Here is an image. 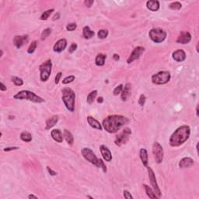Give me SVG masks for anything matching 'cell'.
Segmentation results:
<instances>
[{"label": "cell", "mask_w": 199, "mask_h": 199, "mask_svg": "<svg viewBox=\"0 0 199 199\" xmlns=\"http://www.w3.org/2000/svg\"><path fill=\"white\" fill-rule=\"evenodd\" d=\"M128 119L122 115H110L103 121V127L109 133H115L121 128L128 123Z\"/></svg>", "instance_id": "1"}, {"label": "cell", "mask_w": 199, "mask_h": 199, "mask_svg": "<svg viewBox=\"0 0 199 199\" xmlns=\"http://www.w3.org/2000/svg\"><path fill=\"white\" fill-rule=\"evenodd\" d=\"M190 134H191V128L189 126H181L176 131H174L170 138V145L173 147H178L189 139Z\"/></svg>", "instance_id": "2"}, {"label": "cell", "mask_w": 199, "mask_h": 199, "mask_svg": "<svg viewBox=\"0 0 199 199\" xmlns=\"http://www.w3.org/2000/svg\"><path fill=\"white\" fill-rule=\"evenodd\" d=\"M81 153L83 156L86 160H87L88 162H90V163L94 164L97 167L102 168L104 173L107 172V167L103 162V160L97 157V156L95 155L94 152L92 151V149H89V148H83L82 149Z\"/></svg>", "instance_id": "3"}, {"label": "cell", "mask_w": 199, "mask_h": 199, "mask_svg": "<svg viewBox=\"0 0 199 199\" xmlns=\"http://www.w3.org/2000/svg\"><path fill=\"white\" fill-rule=\"evenodd\" d=\"M75 100L76 94L70 88H65L62 90V100L66 108L71 112L75 111Z\"/></svg>", "instance_id": "4"}, {"label": "cell", "mask_w": 199, "mask_h": 199, "mask_svg": "<svg viewBox=\"0 0 199 199\" xmlns=\"http://www.w3.org/2000/svg\"><path fill=\"white\" fill-rule=\"evenodd\" d=\"M13 97L16 100H30L34 103H38V104L44 102V100L43 98L34 94V92L29 91V90H21L18 92L16 95H14Z\"/></svg>", "instance_id": "5"}, {"label": "cell", "mask_w": 199, "mask_h": 199, "mask_svg": "<svg viewBox=\"0 0 199 199\" xmlns=\"http://www.w3.org/2000/svg\"><path fill=\"white\" fill-rule=\"evenodd\" d=\"M171 75L168 71H161L152 76V82L156 85H163L170 80Z\"/></svg>", "instance_id": "6"}, {"label": "cell", "mask_w": 199, "mask_h": 199, "mask_svg": "<svg viewBox=\"0 0 199 199\" xmlns=\"http://www.w3.org/2000/svg\"><path fill=\"white\" fill-rule=\"evenodd\" d=\"M149 36L155 43H162L167 38V33L160 28H153L149 32Z\"/></svg>", "instance_id": "7"}, {"label": "cell", "mask_w": 199, "mask_h": 199, "mask_svg": "<svg viewBox=\"0 0 199 199\" xmlns=\"http://www.w3.org/2000/svg\"><path fill=\"white\" fill-rule=\"evenodd\" d=\"M52 63L51 59H48L47 61L42 63L39 67L40 69L41 75L40 78L42 82H46L49 79L51 73H52Z\"/></svg>", "instance_id": "8"}, {"label": "cell", "mask_w": 199, "mask_h": 199, "mask_svg": "<svg viewBox=\"0 0 199 199\" xmlns=\"http://www.w3.org/2000/svg\"><path fill=\"white\" fill-rule=\"evenodd\" d=\"M131 135V131L128 128H125L122 132H120L118 135H117L114 141V143L116 145L121 146L123 144H125L128 142L129 136Z\"/></svg>", "instance_id": "9"}, {"label": "cell", "mask_w": 199, "mask_h": 199, "mask_svg": "<svg viewBox=\"0 0 199 199\" xmlns=\"http://www.w3.org/2000/svg\"><path fill=\"white\" fill-rule=\"evenodd\" d=\"M148 173H149V181H150V183H151V185L153 188V191L155 192V194L156 195V196L158 197V198L161 197V191L159 189V185H158L157 181H156V178L155 173H154L153 170H152L151 167H147Z\"/></svg>", "instance_id": "10"}, {"label": "cell", "mask_w": 199, "mask_h": 199, "mask_svg": "<svg viewBox=\"0 0 199 199\" xmlns=\"http://www.w3.org/2000/svg\"><path fill=\"white\" fill-rule=\"evenodd\" d=\"M153 153L156 162L157 163H161L163 160V149L162 145L158 142H154L153 145Z\"/></svg>", "instance_id": "11"}, {"label": "cell", "mask_w": 199, "mask_h": 199, "mask_svg": "<svg viewBox=\"0 0 199 199\" xmlns=\"http://www.w3.org/2000/svg\"><path fill=\"white\" fill-rule=\"evenodd\" d=\"M144 51H145V48H144L143 47H141V46L136 47V48L133 50V52H131V54L130 55L128 58V64H131V62H133L134 61L139 59V58H140V56L142 55V54L144 52Z\"/></svg>", "instance_id": "12"}, {"label": "cell", "mask_w": 199, "mask_h": 199, "mask_svg": "<svg viewBox=\"0 0 199 199\" xmlns=\"http://www.w3.org/2000/svg\"><path fill=\"white\" fill-rule=\"evenodd\" d=\"M191 41V35L189 32L182 31L179 34V36L177 39V43H179L181 44H188Z\"/></svg>", "instance_id": "13"}, {"label": "cell", "mask_w": 199, "mask_h": 199, "mask_svg": "<svg viewBox=\"0 0 199 199\" xmlns=\"http://www.w3.org/2000/svg\"><path fill=\"white\" fill-rule=\"evenodd\" d=\"M28 41V35H16L13 38V44L16 46V48H20L23 45L27 43Z\"/></svg>", "instance_id": "14"}, {"label": "cell", "mask_w": 199, "mask_h": 199, "mask_svg": "<svg viewBox=\"0 0 199 199\" xmlns=\"http://www.w3.org/2000/svg\"><path fill=\"white\" fill-rule=\"evenodd\" d=\"M66 47H67V41L62 38V39L58 40L55 44L54 47H53V50H54V52L59 53V52H63L64 50L66 48Z\"/></svg>", "instance_id": "15"}, {"label": "cell", "mask_w": 199, "mask_h": 199, "mask_svg": "<svg viewBox=\"0 0 199 199\" xmlns=\"http://www.w3.org/2000/svg\"><path fill=\"white\" fill-rule=\"evenodd\" d=\"M100 153H101V155L104 158V159L107 162H111L112 159V154L110 151V149H108L106 145H100Z\"/></svg>", "instance_id": "16"}, {"label": "cell", "mask_w": 199, "mask_h": 199, "mask_svg": "<svg viewBox=\"0 0 199 199\" xmlns=\"http://www.w3.org/2000/svg\"><path fill=\"white\" fill-rule=\"evenodd\" d=\"M172 57H173V58L175 60L176 62H182L186 59V54L184 50L178 49L173 52Z\"/></svg>", "instance_id": "17"}, {"label": "cell", "mask_w": 199, "mask_h": 199, "mask_svg": "<svg viewBox=\"0 0 199 199\" xmlns=\"http://www.w3.org/2000/svg\"><path fill=\"white\" fill-rule=\"evenodd\" d=\"M194 165V160L190 157H184L181 159L179 163V167L182 169L189 168Z\"/></svg>", "instance_id": "18"}, {"label": "cell", "mask_w": 199, "mask_h": 199, "mask_svg": "<svg viewBox=\"0 0 199 199\" xmlns=\"http://www.w3.org/2000/svg\"><path fill=\"white\" fill-rule=\"evenodd\" d=\"M131 86L130 83H127L125 86V87H123V90L122 91V95H121V97L123 101H125L127 100L128 98L129 97L130 95H131Z\"/></svg>", "instance_id": "19"}, {"label": "cell", "mask_w": 199, "mask_h": 199, "mask_svg": "<svg viewBox=\"0 0 199 199\" xmlns=\"http://www.w3.org/2000/svg\"><path fill=\"white\" fill-rule=\"evenodd\" d=\"M51 136H52V139H53L55 141L57 142H59V143H61V142H63L64 137H63V136H62V131H60L59 129L52 130V131H51Z\"/></svg>", "instance_id": "20"}, {"label": "cell", "mask_w": 199, "mask_h": 199, "mask_svg": "<svg viewBox=\"0 0 199 199\" xmlns=\"http://www.w3.org/2000/svg\"><path fill=\"white\" fill-rule=\"evenodd\" d=\"M146 6L151 11H158L159 10V2L157 0H149L146 2Z\"/></svg>", "instance_id": "21"}, {"label": "cell", "mask_w": 199, "mask_h": 199, "mask_svg": "<svg viewBox=\"0 0 199 199\" xmlns=\"http://www.w3.org/2000/svg\"><path fill=\"white\" fill-rule=\"evenodd\" d=\"M87 122L92 128L100 130V131L102 130V125H100V123L98 122L97 120H96L95 118H93V117H90V116L87 117Z\"/></svg>", "instance_id": "22"}, {"label": "cell", "mask_w": 199, "mask_h": 199, "mask_svg": "<svg viewBox=\"0 0 199 199\" xmlns=\"http://www.w3.org/2000/svg\"><path fill=\"white\" fill-rule=\"evenodd\" d=\"M58 115H53L52 117L49 118L48 120H47L46 122V127L45 128L47 130L52 128V127H54L56 124L58 123Z\"/></svg>", "instance_id": "23"}, {"label": "cell", "mask_w": 199, "mask_h": 199, "mask_svg": "<svg viewBox=\"0 0 199 199\" xmlns=\"http://www.w3.org/2000/svg\"><path fill=\"white\" fill-rule=\"evenodd\" d=\"M140 159L142 160V163L143 164V166L147 167L148 162H149V158H148V153L147 150L145 149H141L139 152Z\"/></svg>", "instance_id": "24"}, {"label": "cell", "mask_w": 199, "mask_h": 199, "mask_svg": "<svg viewBox=\"0 0 199 199\" xmlns=\"http://www.w3.org/2000/svg\"><path fill=\"white\" fill-rule=\"evenodd\" d=\"M94 34H95V33L90 29V27L86 26L84 27L83 29V35L84 38H86V39H90L94 36Z\"/></svg>", "instance_id": "25"}, {"label": "cell", "mask_w": 199, "mask_h": 199, "mask_svg": "<svg viewBox=\"0 0 199 199\" xmlns=\"http://www.w3.org/2000/svg\"><path fill=\"white\" fill-rule=\"evenodd\" d=\"M106 58H107V56L104 54H98L96 57L95 59V63L97 66H103L105 64V60Z\"/></svg>", "instance_id": "26"}, {"label": "cell", "mask_w": 199, "mask_h": 199, "mask_svg": "<svg viewBox=\"0 0 199 199\" xmlns=\"http://www.w3.org/2000/svg\"><path fill=\"white\" fill-rule=\"evenodd\" d=\"M63 137L65 138V139H66V141L67 142V143L69 144V145H71L73 144V142H74L73 136H72V133H71L69 131H68V130H66V129L64 130Z\"/></svg>", "instance_id": "27"}, {"label": "cell", "mask_w": 199, "mask_h": 199, "mask_svg": "<svg viewBox=\"0 0 199 199\" xmlns=\"http://www.w3.org/2000/svg\"><path fill=\"white\" fill-rule=\"evenodd\" d=\"M143 187L145 190V193H146V195H147V196L149 198H152V199L158 198V197L155 194L154 191L152 189L151 187H149V186L146 185V184H143Z\"/></svg>", "instance_id": "28"}, {"label": "cell", "mask_w": 199, "mask_h": 199, "mask_svg": "<svg viewBox=\"0 0 199 199\" xmlns=\"http://www.w3.org/2000/svg\"><path fill=\"white\" fill-rule=\"evenodd\" d=\"M20 139L26 142H30L32 141V135L27 131H24L20 134Z\"/></svg>", "instance_id": "29"}, {"label": "cell", "mask_w": 199, "mask_h": 199, "mask_svg": "<svg viewBox=\"0 0 199 199\" xmlns=\"http://www.w3.org/2000/svg\"><path fill=\"white\" fill-rule=\"evenodd\" d=\"M97 90H94V91L90 92L89 95L87 96V98H86V102H87L89 104H92L95 100L96 97H97Z\"/></svg>", "instance_id": "30"}, {"label": "cell", "mask_w": 199, "mask_h": 199, "mask_svg": "<svg viewBox=\"0 0 199 199\" xmlns=\"http://www.w3.org/2000/svg\"><path fill=\"white\" fill-rule=\"evenodd\" d=\"M55 11L54 9H51V10H48L45 12H44L42 13V15L41 16V20H47L48 19V17L50 16V15L52 14V13H53Z\"/></svg>", "instance_id": "31"}, {"label": "cell", "mask_w": 199, "mask_h": 199, "mask_svg": "<svg viewBox=\"0 0 199 199\" xmlns=\"http://www.w3.org/2000/svg\"><path fill=\"white\" fill-rule=\"evenodd\" d=\"M37 46H38V43H37L36 41H32L31 44H30V46H29V48H28V49H27L28 54H32V53H34V51L36 50Z\"/></svg>", "instance_id": "32"}, {"label": "cell", "mask_w": 199, "mask_h": 199, "mask_svg": "<svg viewBox=\"0 0 199 199\" xmlns=\"http://www.w3.org/2000/svg\"><path fill=\"white\" fill-rule=\"evenodd\" d=\"M169 7L171 9V10H181V7H182V5H181V2H172V3H170V4L169 5Z\"/></svg>", "instance_id": "33"}, {"label": "cell", "mask_w": 199, "mask_h": 199, "mask_svg": "<svg viewBox=\"0 0 199 199\" xmlns=\"http://www.w3.org/2000/svg\"><path fill=\"white\" fill-rule=\"evenodd\" d=\"M12 82L17 86H22L23 84H24V81H23L22 79H20V78L17 77V76H13Z\"/></svg>", "instance_id": "34"}, {"label": "cell", "mask_w": 199, "mask_h": 199, "mask_svg": "<svg viewBox=\"0 0 199 199\" xmlns=\"http://www.w3.org/2000/svg\"><path fill=\"white\" fill-rule=\"evenodd\" d=\"M51 33H52L51 28H46V29H44L41 34V40H45L46 38H48L50 34H51Z\"/></svg>", "instance_id": "35"}, {"label": "cell", "mask_w": 199, "mask_h": 199, "mask_svg": "<svg viewBox=\"0 0 199 199\" xmlns=\"http://www.w3.org/2000/svg\"><path fill=\"white\" fill-rule=\"evenodd\" d=\"M98 38L100 39H104L108 37V30H100L97 33Z\"/></svg>", "instance_id": "36"}, {"label": "cell", "mask_w": 199, "mask_h": 199, "mask_svg": "<svg viewBox=\"0 0 199 199\" xmlns=\"http://www.w3.org/2000/svg\"><path fill=\"white\" fill-rule=\"evenodd\" d=\"M123 84H120L119 86H116L115 88H114V90L113 91V94L114 96H118V94H122V90H123Z\"/></svg>", "instance_id": "37"}, {"label": "cell", "mask_w": 199, "mask_h": 199, "mask_svg": "<svg viewBox=\"0 0 199 199\" xmlns=\"http://www.w3.org/2000/svg\"><path fill=\"white\" fill-rule=\"evenodd\" d=\"M75 80V76H69L67 77H66L62 80V83L63 84H69L70 83H72Z\"/></svg>", "instance_id": "38"}, {"label": "cell", "mask_w": 199, "mask_h": 199, "mask_svg": "<svg viewBox=\"0 0 199 199\" xmlns=\"http://www.w3.org/2000/svg\"><path fill=\"white\" fill-rule=\"evenodd\" d=\"M77 27V25L75 23H72V24H68L67 26H66V30H68V31H73L75 30Z\"/></svg>", "instance_id": "39"}, {"label": "cell", "mask_w": 199, "mask_h": 199, "mask_svg": "<svg viewBox=\"0 0 199 199\" xmlns=\"http://www.w3.org/2000/svg\"><path fill=\"white\" fill-rule=\"evenodd\" d=\"M77 47H78L77 44H76V43H72V44L70 45L69 48V52L70 54L73 53V52L77 49Z\"/></svg>", "instance_id": "40"}, {"label": "cell", "mask_w": 199, "mask_h": 199, "mask_svg": "<svg viewBox=\"0 0 199 199\" xmlns=\"http://www.w3.org/2000/svg\"><path fill=\"white\" fill-rule=\"evenodd\" d=\"M145 96L144 95V94H141L140 95V97H139V104L140 106H144V104H145Z\"/></svg>", "instance_id": "41"}, {"label": "cell", "mask_w": 199, "mask_h": 199, "mask_svg": "<svg viewBox=\"0 0 199 199\" xmlns=\"http://www.w3.org/2000/svg\"><path fill=\"white\" fill-rule=\"evenodd\" d=\"M124 197L125 198L127 199H133V196L131 195V193H130L129 191H127V190H125L124 191Z\"/></svg>", "instance_id": "42"}, {"label": "cell", "mask_w": 199, "mask_h": 199, "mask_svg": "<svg viewBox=\"0 0 199 199\" xmlns=\"http://www.w3.org/2000/svg\"><path fill=\"white\" fill-rule=\"evenodd\" d=\"M94 2L93 1V0H86V1L84 2V4H85V6H87V7H89V8L91 7L92 5L94 4Z\"/></svg>", "instance_id": "43"}, {"label": "cell", "mask_w": 199, "mask_h": 199, "mask_svg": "<svg viewBox=\"0 0 199 199\" xmlns=\"http://www.w3.org/2000/svg\"><path fill=\"white\" fill-rule=\"evenodd\" d=\"M62 76V72H58V73L56 75V76H55V83L56 84H58V83H59V81H60V79H61Z\"/></svg>", "instance_id": "44"}, {"label": "cell", "mask_w": 199, "mask_h": 199, "mask_svg": "<svg viewBox=\"0 0 199 199\" xmlns=\"http://www.w3.org/2000/svg\"><path fill=\"white\" fill-rule=\"evenodd\" d=\"M47 170H48V173H50V175H52V176L57 175V173H56L55 171H54V170H52V168H50L49 167H47Z\"/></svg>", "instance_id": "45"}, {"label": "cell", "mask_w": 199, "mask_h": 199, "mask_svg": "<svg viewBox=\"0 0 199 199\" xmlns=\"http://www.w3.org/2000/svg\"><path fill=\"white\" fill-rule=\"evenodd\" d=\"M16 149H19V147H8V148H5V149H3V151L9 152V151H12V150H16Z\"/></svg>", "instance_id": "46"}, {"label": "cell", "mask_w": 199, "mask_h": 199, "mask_svg": "<svg viewBox=\"0 0 199 199\" xmlns=\"http://www.w3.org/2000/svg\"><path fill=\"white\" fill-rule=\"evenodd\" d=\"M0 90H2V91H6V86L3 84V83H0Z\"/></svg>", "instance_id": "47"}, {"label": "cell", "mask_w": 199, "mask_h": 199, "mask_svg": "<svg viewBox=\"0 0 199 199\" xmlns=\"http://www.w3.org/2000/svg\"><path fill=\"white\" fill-rule=\"evenodd\" d=\"M60 17V13H56V14L54 16H53V20H58Z\"/></svg>", "instance_id": "48"}, {"label": "cell", "mask_w": 199, "mask_h": 199, "mask_svg": "<svg viewBox=\"0 0 199 199\" xmlns=\"http://www.w3.org/2000/svg\"><path fill=\"white\" fill-rule=\"evenodd\" d=\"M113 58H114V59L115 60V61H118V60L120 59V56L118 55V54H114L113 55Z\"/></svg>", "instance_id": "49"}, {"label": "cell", "mask_w": 199, "mask_h": 199, "mask_svg": "<svg viewBox=\"0 0 199 199\" xmlns=\"http://www.w3.org/2000/svg\"><path fill=\"white\" fill-rule=\"evenodd\" d=\"M97 102H98V103H100V104L103 103V102H104V98L101 97H98L97 98Z\"/></svg>", "instance_id": "50"}, {"label": "cell", "mask_w": 199, "mask_h": 199, "mask_svg": "<svg viewBox=\"0 0 199 199\" xmlns=\"http://www.w3.org/2000/svg\"><path fill=\"white\" fill-rule=\"evenodd\" d=\"M28 198H38V197L34 195H30L28 196Z\"/></svg>", "instance_id": "51"}, {"label": "cell", "mask_w": 199, "mask_h": 199, "mask_svg": "<svg viewBox=\"0 0 199 199\" xmlns=\"http://www.w3.org/2000/svg\"><path fill=\"white\" fill-rule=\"evenodd\" d=\"M196 114H197V116H198V106L196 108Z\"/></svg>", "instance_id": "52"}, {"label": "cell", "mask_w": 199, "mask_h": 199, "mask_svg": "<svg viewBox=\"0 0 199 199\" xmlns=\"http://www.w3.org/2000/svg\"><path fill=\"white\" fill-rule=\"evenodd\" d=\"M2 55H3V52H2V50H1V55H0V56H1V57H2Z\"/></svg>", "instance_id": "53"}, {"label": "cell", "mask_w": 199, "mask_h": 199, "mask_svg": "<svg viewBox=\"0 0 199 199\" xmlns=\"http://www.w3.org/2000/svg\"><path fill=\"white\" fill-rule=\"evenodd\" d=\"M87 198H91V199H93V198H93V197H91V196H89V195H88V196H87Z\"/></svg>", "instance_id": "54"}]
</instances>
